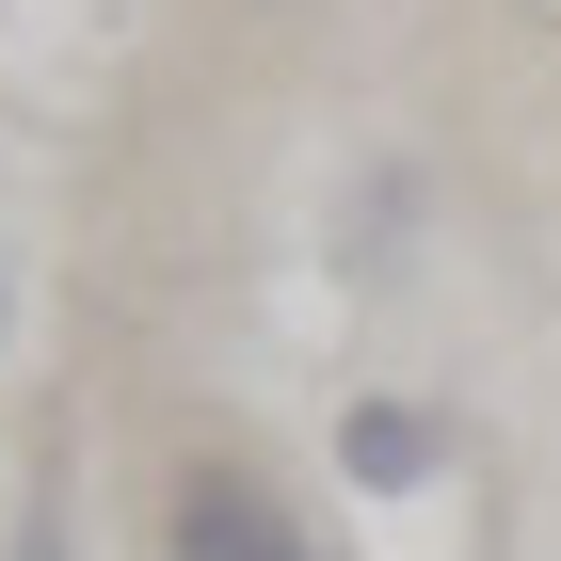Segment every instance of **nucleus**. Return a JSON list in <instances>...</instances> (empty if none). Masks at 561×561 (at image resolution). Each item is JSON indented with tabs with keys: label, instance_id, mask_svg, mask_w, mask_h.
Instances as JSON below:
<instances>
[{
	"label": "nucleus",
	"instance_id": "f257e3e1",
	"mask_svg": "<svg viewBox=\"0 0 561 561\" xmlns=\"http://www.w3.org/2000/svg\"><path fill=\"white\" fill-rule=\"evenodd\" d=\"M161 546H176V561H337L257 466H193V481L161 497Z\"/></svg>",
	"mask_w": 561,
	"mask_h": 561
},
{
	"label": "nucleus",
	"instance_id": "f03ea898",
	"mask_svg": "<svg viewBox=\"0 0 561 561\" xmlns=\"http://www.w3.org/2000/svg\"><path fill=\"white\" fill-rule=\"evenodd\" d=\"M433 449H449V433H433L417 401H337V466L369 481V497H417V481H433Z\"/></svg>",
	"mask_w": 561,
	"mask_h": 561
},
{
	"label": "nucleus",
	"instance_id": "7ed1b4c3",
	"mask_svg": "<svg viewBox=\"0 0 561 561\" xmlns=\"http://www.w3.org/2000/svg\"><path fill=\"white\" fill-rule=\"evenodd\" d=\"M0 561H81V546H65V497H48V481L16 497V546H0Z\"/></svg>",
	"mask_w": 561,
	"mask_h": 561
}]
</instances>
